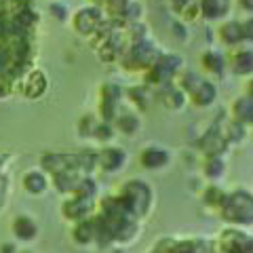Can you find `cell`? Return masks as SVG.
Listing matches in <instances>:
<instances>
[{"label":"cell","instance_id":"277c9868","mask_svg":"<svg viewBox=\"0 0 253 253\" xmlns=\"http://www.w3.org/2000/svg\"><path fill=\"white\" fill-rule=\"evenodd\" d=\"M219 247L224 253H253V239L236 228H226L219 234Z\"/></svg>","mask_w":253,"mask_h":253},{"label":"cell","instance_id":"6da1fadb","mask_svg":"<svg viewBox=\"0 0 253 253\" xmlns=\"http://www.w3.org/2000/svg\"><path fill=\"white\" fill-rule=\"evenodd\" d=\"M217 213L221 219L232 226H239V228L253 226V194L245 188L234 190V192L226 194Z\"/></svg>","mask_w":253,"mask_h":253},{"label":"cell","instance_id":"9c48e42d","mask_svg":"<svg viewBox=\"0 0 253 253\" xmlns=\"http://www.w3.org/2000/svg\"><path fill=\"white\" fill-rule=\"evenodd\" d=\"M230 114L236 125H253V97L249 95H241V97L232 99Z\"/></svg>","mask_w":253,"mask_h":253},{"label":"cell","instance_id":"d6986e66","mask_svg":"<svg viewBox=\"0 0 253 253\" xmlns=\"http://www.w3.org/2000/svg\"><path fill=\"white\" fill-rule=\"evenodd\" d=\"M91 236H93V226L91 224H83V226L76 228V239L81 241V243L91 241Z\"/></svg>","mask_w":253,"mask_h":253},{"label":"cell","instance_id":"e0dca14e","mask_svg":"<svg viewBox=\"0 0 253 253\" xmlns=\"http://www.w3.org/2000/svg\"><path fill=\"white\" fill-rule=\"evenodd\" d=\"M28 188L32 190V192H41V190H44V179L42 175H38V173H32V175H28Z\"/></svg>","mask_w":253,"mask_h":253},{"label":"cell","instance_id":"9a60e30c","mask_svg":"<svg viewBox=\"0 0 253 253\" xmlns=\"http://www.w3.org/2000/svg\"><path fill=\"white\" fill-rule=\"evenodd\" d=\"M15 228H17L15 232H17V234L21 236V239H32V236L36 234V226L32 224L30 219H26V217H21V219L17 221V224H15Z\"/></svg>","mask_w":253,"mask_h":253},{"label":"cell","instance_id":"2e32d148","mask_svg":"<svg viewBox=\"0 0 253 253\" xmlns=\"http://www.w3.org/2000/svg\"><path fill=\"white\" fill-rule=\"evenodd\" d=\"M241 26H243V36H245V42L253 44V15H247L245 19H241Z\"/></svg>","mask_w":253,"mask_h":253},{"label":"cell","instance_id":"7a4b0ae2","mask_svg":"<svg viewBox=\"0 0 253 253\" xmlns=\"http://www.w3.org/2000/svg\"><path fill=\"white\" fill-rule=\"evenodd\" d=\"M181 70V59L177 55H161L152 61L148 72V81H152L154 84H167L169 81H173Z\"/></svg>","mask_w":253,"mask_h":253},{"label":"cell","instance_id":"4fadbf2b","mask_svg":"<svg viewBox=\"0 0 253 253\" xmlns=\"http://www.w3.org/2000/svg\"><path fill=\"white\" fill-rule=\"evenodd\" d=\"M99 161H101V167H104V169H108V171H116V169H121V167H123L125 154L121 152V150H116V148H108V150H104V152H101Z\"/></svg>","mask_w":253,"mask_h":253},{"label":"cell","instance_id":"5b68a950","mask_svg":"<svg viewBox=\"0 0 253 253\" xmlns=\"http://www.w3.org/2000/svg\"><path fill=\"white\" fill-rule=\"evenodd\" d=\"M234 11V0H199V17L209 23L228 19Z\"/></svg>","mask_w":253,"mask_h":253},{"label":"cell","instance_id":"5bb4252c","mask_svg":"<svg viewBox=\"0 0 253 253\" xmlns=\"http://www.w3.org/2000/svg\"><path fill=\"white\" fill-rule=\"evenodd\" d=\"M226 199V192L224 190H219L217 186H209L207 190H205L203 194V203L207 205V207H213V209H219L221 203H224Z\"/></svg>","mask_w":253,"mask_h":253},{"label":"cell","instance_id":"8fae6325","mask_svg":"<svg viewBox=\"0 0 253 253\" xmlns=\"http://www.w3.org/2000/svg\"><path fill=\"white\" fill-rule=\"evenodd\" d=\"M226 171V165H224V158L217 156V154H207L205 156V161L201 163V173L209 181H215L224 175Z\"/></svg>","mask_w":253,"mask_h":253},{"label":"cell","instance_id":"8992f818","mask_svg":"<svg viewBox=\"0 0 253 253\" xmlns=\"http://www.w3.org/2000/svg\"><path fill=\"white\" fill-rule=\"evenodd\" d=\"M201 70L203 74L207 78H219L226 74L228 70V59L224 53H219L217 49H213V46H209V49H205L201 53Z\"/></svg>","mask_w":253,"mask_h":253},{"label":"cell","instance_id":"44dd1931","mask_svg":"<svg viewBox=\"0 0 253 253\" xmlns=\"http://www.w3.org/2000/svg\"><path fill=\"white\" fill-rule=\"evenodd\" d=\"M245 95H249V97H253V74L247 76V81H245Z\"/></svg>","mask_w":253,"mask_h":253},{"label":"cell","instance_id":"3957f363","mask_svg":"<svg viewBox=\"0 0 253 253\" xmlns=\"http://www.w3.org/2000/svg\"><path fill=\"white\" fill-rule=\"evenodd\" d=\"M228 68L236 76L247 78L253 74V44L243 42L239 46H232L230 55H228Z\"/></svg>","mask_w":253,"mask_h":253},{"label":"cell","instance_id":"7c38bea8","mask_svg":"<svg viewBox=\"0 0 253 253\" xmlns=\"http://www.w3.org/2000/svg\"><path fill=\"white\" fill-rule=\"evenodd\" d=\"M169 4L181 21L199 19V0H169Z\"/></svg>","mask_w":253,"mask_h":253},{"label":"cell","instance_id":"ffe728a7","mask_svg":"<svg viewBox=\"0 0 253 253\" xmlns=\"http://www.w3.org/2000/svg\"><path fill=\"white\" fill-rule=\"evenodd\" d=\"M234 6L236 9H241L245 13L253 15V0H234Z\"/></svg>","mask_w":253,"mask_h":253},{"label":"cell","instance_id":"30bf717a","mask_svg":"<svg viewBox=\"0 0 253 253\" xmlns=\"http://www.w3.org/2000/svg\"><path fill=\"white\" fill-rule=\"evenodd\" d=\"M139 161L146 169H163L165 165H169V152L161 146H148L141 152Z\"/></svg>","mask_w":253,"mask_h":253},{"label":"cell","instance_id":"ba28073f","mask_svg":"<svg viewBox=\"0 0 253 253\" xmlns=\"http://www.w3.org/2000/svg\"><path fill=\"white\" fill-rule=\"evenodd\" d=\"M186 97L192 101L196 108H209L217 97V86H215V83H213L211 78L203 76L201 81L188 91Z\"/></svg>","mask_w":253,"mask_h":253},{"label":"cell","instance_id":"ac0fdd59","mask_svg":"<svg viewBox=\"0 0 253 253\" xmlns=\"http://www.w3.org/2000/svg\"><path fill=\"white\" fill-rule=\"evenodd\" d=\"M118 125H121V129L125 133H135L137 131V118H133V116H123L121 121H118Z\"/></svg>","mask_w":253,"mask_h":253},{"label":"cell","instance_id":"52a82bcc","mask_svg":"<svg viewBox=\"0 0 253 253\" xmlns=\"http://www.w3.org/2000/svg\"><path fill=\"white\" fill-rule=\"evenodd\" d=\"M215 36H217V42L232 49V46H239L245 42V36H243V26H241V19H232L228 17L224 21L217 23V30H215Z\"/></svg>","mask_w":253,"mask_h":253}]
</instances>
